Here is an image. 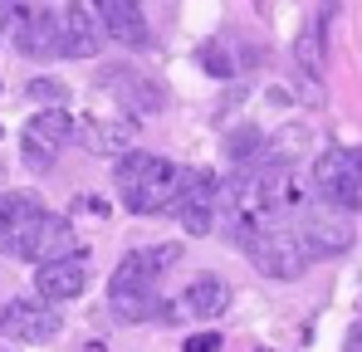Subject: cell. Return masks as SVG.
I'll return each instance as SVG.
<instances>
[{
	"label": "cell",
	"mask_w": 362,
	"mask_h": 352,
	"mask_svg": "<svg viewBox=\"0 0 362 352\" xmlns=\"http://www.w3.org/2000/svg\"><path fill=\"white\" fill-rule=\"evenodd\" d=\"M83 284H88V259L83 254H64V259H49V264L35 269V293L45 303H69V298L83 293Z\"/></svg>",
	"instance_id": "11"
},
{
	"label": "cell",
	"mask_w": 362,
	"mask_h": 352,
	"mask_svg": "<svg viewBox=\"0 0 362 352\" xmlns=\"http://www.w3.org/2000/svg\"><path fill=\"white\" fill-rule=\"evenodd\" d=\"M40 211H45L40 196H30V191H0V250H5V254L15 250V240L25 235V225H30Z\"/></svg>",
	"instance_id": "15"
},
{
	"label": "cell",
	"mask_w": 362,
	"mask_h": 352,
	"mask_svg": "<svg viewBox=\"0 0 362 352\" xmlns=\"http://www.w3.org/2000/svg\"><path fill=\"white\" fill-rule=\"evenodd\" d=\"M201 64H206V69H211V74H216V78H226V74H230V69H235V64H230V59L221 54V45H201Z\"/></svg>",
	"instance_id": "23"
},
{
	"label": "cell",
	"mask_w": 362,
	"mask_h": 352,
	"mask_svg": "<svg viewBox=\"0 0 362 352\" xmlns=\"http://www.w3.org/2000/svg\"><path fill=\"white\" fill-rule=\"evenodd\" d=\"M348 352H362V323H353V333H348Z\"/></svg>",
	"instance_id": "25"
},
{
	"label": "cell",
	"mask_w": 362,
	"mask_h": 352,
	"mask_svg": "<svg viewBox=\"0 0 362 352\" xmlns=\"http://www.w3.org/2000/svg\"><path fill=\"white\" fill-rule=\"evenodd\" d=\"M25 98H35L40 108H64V98H69V88H64L59 78H30V88H25Z\"/></svg>",
	"instance_id": "22"
},
{
	"label": "cell",
	"mask_w": 362,
	"mask_h": 352,
	"mask_svg": "<svg viewBox=\"0 0 362 352\" xmlns=\"http://www.w3.org/2000/svg\"><path fill=\"white\" fill-rule=\"evenodd\" d=\"M103 15L93 10V0H69L64 10V54L69 59H93L103 49Z\"/></svg>",
	"instance_id": "12"
},
{
	"label": "cell",
	"mask_w": 362,
	"mask_h": 352,
	"mask_svg": "<svg viewBox=\"0 0 362 352\" xmlns=\"http://www.w3.org/2000/svg\"><path fill=\"white\" fill-rule=\"evenodd\" d=\"M172 216H177L191 235H211L216 230V216H221V181L211 172L181 167V186H177V201H172Z\"/></svg>",
	"instance_id": "6"
},
{
	"label": "cell",
	"mask_w": 362,
	"mask_h": 352,
	"mask_svg": "<svg viewBox=\"0 0 362 352\" xmlns=\"http://www.w3.org/2000/svg\"><path fill=\"white\" fill-rule=\"evenodd\" d=\"M108 308H113V318H122V323H142V318L167 313L157 303V293H108Z\"/></svg>",
	"instance_id": "19"
},
{
	"label": "cell",
	"mask_w": 362,
	"mask_h": 352,
	"mask_svg": "<svg viewBox=\"0 0 362 352\" xmlns=\"http://www.w3.org/2000/svg\"><path fill=\"white\" fill-rule=\"evenodd\" d=\"M177 254H181L177 245H142V250L122 254V264L108 279V293H152L157 279L177 264Z\"/></svg>",
	"instance_id": "7"
},
{
	"label": "cell",
	"mask_w": 362,
	"mask_h": 352,
	"mask_svg": "<svg viewBox=\"0 0 362 352\" xmlns=\"http://www.w3.org/2000/svg\"><path fill=\"white\" fill-rule=\"evenodd\" d=\"M15 45H20L30 59L64 54V20H59V15H49V10H30V15H20V25H15Z\"/></svg>",
	"instance_id": "13"
},
{
	"label": "cell",
	"mask_w": 362,
	"mask_h": 352,
	"mask_svg": "<svg viewBox=\"0 0 362 352\" xmlns=\"http://www.w3.org/2000/svg\"><path fill=\"white\" fill-rule=\"evenodd\" d=\"M74 142H83L93 157H127L132 147V127L122 117H83L74 127Z\"/></svg>",
	"instance_id": "14"
},
{
	"label": "cell",
	"mask_w": 362,
	"mask_h": 352,
	"mask_svg": "<svg viewBox=\"0 0 362 352\" xmlns=\"http://www.w3.org/2000/svg\"><path fill=\"white\" fill-rule=\"evenodd\" d=\"M98 83L103 88H113L118 93V103L127 113L137 117H152L167 108V93H162V83L152 78V74H142V69H132V64H122V69H103L98 74Z\"/></svg>",
	"instance_id": "10"
},
{
	"label": "cell",
	"mask_w": 362,
	"mask_h": 352,
	"mask_svg": "<svg viewBox=\"0 0 362 352\" xmlns=\"http://www.w3.org/2000/svg\"><path fill=\"white\" fill-rule=\"evenodd\" d=\"M264 147H269V142H264L255 127H235V132L226 137V157H230V162H240V167H250L255 157H264Z\"/></svg>",
	"instance_id": "20"
},
{
	"label": "cell",
	"mask_w": 362,
	"mask_h": 352,
	"mask_svg": "<svg viewBox=\"0 0 362 352\" xmlns=\"http://www.w3.org/2000/svg\"><path fill=\"white\" fill-rule=\"evenodd\" d=\"M245 245V254H250V264L264 274V279H299L303 269H308V245L299 240V230H289L284 221H255V225H245L235 235Z\"/></svg>",
	"instance_id": "2"
},
{
	"label": "cell",
	"mask_w": 362,
	"mask_h": 352,
	"mask_svg": "<svg viewBox=\"0 0 362 352\" xmlns=\"http://www.w3.org/2000/svg\"><path fill=\"white\" fill-rule=\"evenodd\" d=\"M10 5H15V0H0V10H10Z\"/></svg>",
	"instance_id": "26"
},
{
	"label": "cell",
	"mask_w": 362,
	"mask_h": 352,
	"mask_svg": "<svg viewBox=\"0 0 362 352\" xmlns=\"http://www.w3.org/2000/svg\"><path fill=\"white\" fill-rule=\"evenodd\" d=\"M93 10L103 15V30L122 45H142L147 40V20H142V0H93Z\"/></svg>",
	"instance_id": "16"
},
{
	"label": "cell",
	"mask_w": 362,
	"mask_h": 352,
	"mask_svg": "<svg viewBox=\"0 0 362 352\" xmlns=\"http://www.w3.org/2000/svg\"><path fill=\"white\" fill-rule=\"evenodd\" d=\"M177 186H181V167H172L157 152H127V157H118V196L132 216L172 211Z\"/></svg>",
	"instance_id": "1"
},
{
	"label": "cell",
	"mask_w": 362,
	"mask_h": 352,
	"mask_svg": "<svg viewBox=\"0 0 362 352\" xmlns=\"http://www.w3.org/2000/svg\"><path fill=\"white\" fill-rule=\"evenodd\" d=\"M328 10H333V5H323V15H313L299 30V45H294L299 74H318V64H323V49H328Z\"/></svg>",
	"instance_id": "18"
},
{
	"label": "cell",
	"mask_w": 362,
	"mask_h": 352,
	"mask_svg": "<svg viewBox=\"0 0 362 352\" xmlns=\"http://www.w3.org/2000/svg\"><path fill=\"white\" fill-rule=\"evenodd\" d=\"M15 259H35V264H49V259H64V254H78L74 250V230H69V221L54 216V211H40L25 235L15 240V250H10Z\"/></svg>",
	"instance_id": "9"
},
{
	"label": "cell",
	"mask_w": 362,
	"mask_h": 352,
	"mask_svg": "<svg viewBox=\"0 0 362 352\" xmlns=\"http://www.w3.org/2000/svg\"><path fill=\"white\" fill-rule=\"evenodd\" d=\"M299 240L308 245V254H318V259H333V254H348L353 250V211H338V206H328V201H308L299 211Z\"/></svg>",
	"instance_id": "4"
},
{
	"label": "cell",
	"mask_w": 362,
	"mask_h": 352,
	"mask_svg": "<svg viewBox=\"0 0 362 352\" xmlns=\"http://www.w3.org/2000/svg\"><path fill=\"white\" fill-rule=\"evenodd\" d=\"M64 328V318L45 303V298H15L0 308V338L15 343H54Z\"/></svg>",
	"instance_id": "8"
},
{
	"label": "cell",
	"mask_w": 362,
	"mask_h": 352,
	"mask_svg": "<svg viewBox=\"0 0 362 352\" xmlns=\"http://www.w3.org/2000/svg\"><path fill=\"white\" fill-rule=\"evenodd\" d=\"M230 308V284L221 274H196L191 289H186V313L196 318H221Z\"/></svg>",
	"instance_id": "17"
},
{
	"label": "cell",
	"mask_w": 362,
	"mask_h": 352,
	"mask_svg": "<svg viewBox=\"0 0 362 352\" xmlns=\"http://www.w3.org/2000/svg\"><path fill=\"white\" fill-rule=\"evenodd\" d=\"M303 152H308V132H303V127L279 132V137L264 147V157H269V162H279V167H289V162H294V157H303Z\"/></svg>",
	"instance_id": "21"
},
{
	"label": "cell",
	"mask_w": 362,
	"mask_h": 352,
	"mask_svg": "<svg viewBox=\"0 0 362 352\" xmlns=\"http://www.w3.org/2000/svg\"><path fill=\"white\" fill-rule=\"evenodd\" d=\"M74 117L64 113V108H40V113L25 122V132H20V157H25V167L30 172H49L54 167V157L64 152V142H74Z\"/></svg>",
	"instance_id": "5"
},
{
	"label": "cell",
	"mask_w": 362,
	"mask_h": 352,
	"mask_svg": "<svg viewBox=\"0 0 362 352\" xmlns=\"http://www.w3.org/2000/svg\"><path fill=\"white\" fill-rule=\"evenodd\" d=\"M216 348H221L216 333H206V338H186V352H216Z\"/></svg>",
	"instance_id": "24"
},
{
	"label": "cell",
	"mask_w": 362,
	"mask_h": 352,
	"mask_svg": "<svg viewBox=\"0 0 362 352\" xmlns=\"http://www.w3.org/2000/svg\"><path fill=\"white\" fill-rule=\"evenodd\" d=\"M313 196L358 216L362 211V152H353V147H328L318 157V172H313Z\"/></svg>",
	"instance_id": "3"
}]
</instances>
